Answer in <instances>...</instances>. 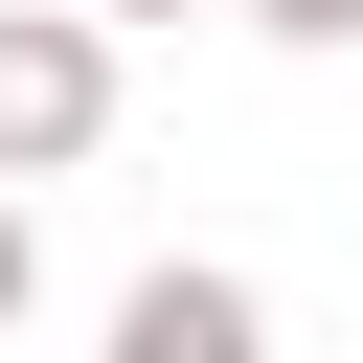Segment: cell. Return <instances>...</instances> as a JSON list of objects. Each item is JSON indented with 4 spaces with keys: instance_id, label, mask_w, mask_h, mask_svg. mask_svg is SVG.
<instances>
[{
    "instance_id": "3957f363",
    "label": "cell",
    "mask_w": 363,
    "mask_h": 363,
    "mask_svg": "<svg viewBox=\"0 0 363 363\" xmlns=\"http://www.w3.org/2000/svg\"><path fill=\"white\" fill-rule=\"evenodd\" d=\"M227 23H250V45H295V68H340V45H363V0H227Z\"/></svg>"
},
{
    "instance_id": "5b68a950",
    "label": "cell",
    "mask_w": 363,
    "mask_h": 363,
    "mask_svg": "<svg viewBox=\"0 0 363 363\" xmlns=\"http://www.w3.org/2000/svg\"><path fill=\"white\" fill-rule=\"evenodd\" d=\"M113 23H227V0H113Z\"/></svg>"
},
{
    "instance_id": "7a4b0ae2",
    "label": "cell",
    "mask_w": 363,
    "mask_h": 363,
    "mask_svg": "<svg viewBox=\"0 0 363 363\" xmlns=\"http://www.w3.org/2000/svg\"><path fill=\"white\" fill-rule=\"evenodd\" d=\"M250 340H272L250 272H136V295H113V363H250Z\"/></svg>"
},
{
    "instance_id": "277c9868",
    "label": "cell",
    "mask_w": 363,
    "mask_h": 363,
    "mask_svg": "<svg viewBox=\"0 0 363 363\" xmlns=\"http://www.w3.org/2000/svg\"><path fill=\"white\" fill-rule=\"evenodd\" d=\"M45 318V227H23V182H0V340Z\"/></svg>"
},
{
    "instance_id": "6da1fadb",
    "label": "cell",
    "mask_w": 363,
    "mask_h": 363,
    "mask_svg": "<svg viewBox=\"0 0 363 363\" xmlns=\"http://www.w3.org/2000/svg\"><path fill=\"white\" fill-rule=\"evenodd\" d=\"M113 0H0V182H91L113 159Z\"/></svg>"
}]
</instances>
